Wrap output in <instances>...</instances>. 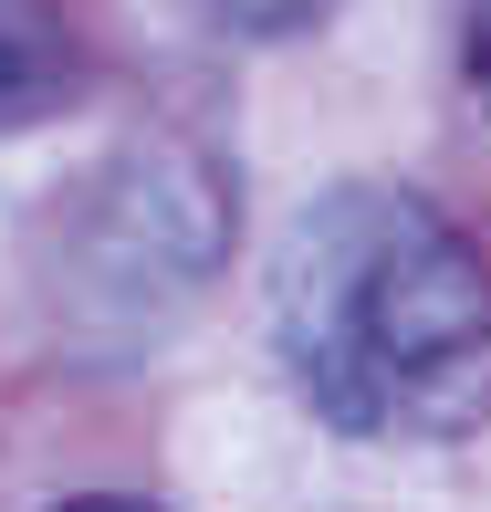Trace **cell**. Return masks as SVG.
Listing matches in <instances>:
<instances>
[{"instance_id":"5b68a950","label":"cell","mask_w":491,"mask_h":512,"mask_svg":"<svg viewBox=\"0 0 491 512\" xmlns=\"http://www.w3.org/2000/svg\"><path fill=\"white\" fill-rule=\"evenodd\" d=\"M53 512H157V502H136V492H74V502H53Z\"/></svg>"},{"instance_id":"3957f363","label":"cell","mask_w":491,"mask_h":512,"mask_svg":"<svg viewBox=\"0 0 491 512\" xmlns=\"http://www.w3.org/2000/svg\"><path fill=\"white\" fill-rule=\"evenodd\" d=\"M74 95H84V63L42 21L0 11V126H42V115H63Z\"/></svg>"},{"instance_id":"7a4b0ae2","label":"cell","mask_w":491,"mask_h":512,"mask_svg":"<svg viewBox=\"0 0 491 512\" xmlns=\"http://www.w3.org/2000/svg\"><path fill=\"white\" fill-rule=\"evenodd\" d=\"M230 168L209 147H178V136H147L126 147L95 189L74 199V230H63L53 262V304L84 345L126 356L157 324H178L209 293V272L230 262Z\"/></svg>"},{"instance_id":"8992f818","label":"cell","mask_w":491,"mask_h":512,"mask_svg":"<svg viewBox=\"0 0 491 512\" xmlns=\"http://www.w3.org/2000/svg\"><path fill=\"white\" fill-rule=\"evenodd\" d=\"M471 63H481V95H491V11H481V42H471Z\"/></svg>"},{"instance_id":"6da1fadb","label":"cell","mask_w":491,"mask_h":512,"mask_svg":"<svg viewBox=\"0 0 491 512\" xmlns=\"http://www.w3.org/2000/svg\"><path fill=\"white\" fill-rule=\"evenodd\" d=\"M272 345L345 439H460L491 418V262L408 189H324L272 251Z\"/></svg>"},{"instance_id":"277c9868","label":"cell","mask_w":491,"mask_h":512,"mask_svg":"<svg viewBox=\"0 0 491 512\" xmlns=\"http://www.w3.org/2000/svg\"><path fill=\"white\" fill-rule=\"evenodd\" d=\"M230 11V32H251V42H283V32H314L335 0H220Z\"/></svg>"}]
</instances>
